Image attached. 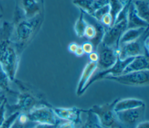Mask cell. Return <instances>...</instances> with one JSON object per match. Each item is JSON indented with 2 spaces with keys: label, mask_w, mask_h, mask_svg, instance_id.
Wrapping results in <instances>:
<instances>
[{
  "label": "cell",
  "mask_w": 149,
  "mask_h": 128,
  "mask_svg": "<svg viewBox=\"0 0 149 128\" xmlns=\"http://www.w3.org/2000/svg\"><path fill=\"white\" fill-rule=\"evenodd\" d=\"M108 3L110 8L109 13L112 17L113 24H114L116 18L123 8V3L120 0H105Z\"/></svg>",
  "instance_id": "cb8c5ba5"
},
{
  "label": "cell",
  "mask_w": 149,
  "mask_h": 128,
  "mask_svg": "<svg viewBox=\"0 0 149 128\" xmlns=\"http://www.w3.org/2000/svg\"><path fill=\"white\" fill-rule=\"evenodd\" d=\"M110 8L108 3H106L99 9H98L92 15L96 20L98 21H100L101 18L107 13H109Z\"/></svg>",
  "instance_id": "484cf974"
},
{
  "label": "cell",
  "mask_w": 149,
  "mask_h": 128,
  "mask_svg": "<svg viewBox=\"0 0 149 128\" xmlns=\"http://www.w3.org/2000/svg\"><path fill=\"white\" fill-rule=\"evenodd\" d=\"M88 58L90 62L97 63V61L98 60V55L96 51H93L88 54Z\"/></svg>",
  "instance_id": "d6a6232c"
},
{
  "label": "cell",
  "mask_w": 149,
  "mask_h": 128,
  "mask_svg": "<svg viewBox=\"0 0 149 128\" xmlns=\"http://www.w3.org/2000/svg\"><path fill=\"white\" fill-rule=\"evenodd\" d=\"M102 80H108L128 86H146L149 84V69L123 73L116 76H107Z\"/></svg>",
  "instance_id": "277c9868"
},
{
  "label": "cell",
  "mask_w": 149,
  "mask_h": 128,
  "mask_svg": "<svg viewBox=\"0 0 149 128\" xmlns=\"http://www.w3.org/2000/svg\"><path fill=\"white\" fill-rule=\"evenodd\" d=\"M52 109L58 118L61 120L72 122L76 126L82 123L81 115L85 111V109H82L76 106L70 108L53 106Z\"/></svg>",
  "instance_id": "4fadbf2b"
},
{
  "label": "cell",
  "mask_w": 149,
  "mask_h": 128,
  "mask_svg": "<svg viewBox=\"0 0 149 128\" xmlns=\"http://www.w3.org/2000/svg\"><path fill=\"white\" fill-rule=\"evenodd\" d=\"M98 55L97 69L104 70L111 67L115 64L118 58L119 48L115 49L111 47L100 44L95 51Z\"/></svg>",
  "instance_id": "30bf717a"
},
{
  "label": "cell",
  "mask_w": 149,
  "mask_h": 128,
  "mask_svg": "<svg viewBox=\"0 0 149 128\" xmlns=\"http://www.w3.org/2000/svg\"><path fill=\"white\" fill-rule=\"evenodd\" d=\"M36 124L37 123L31 121H29L26 123H22L16 118L10 128H33Z\"/></svg>",
  "instance_id": "83f0119b"
},
{
  "label": "cell",
  "mask_w": 149,
  "mask_h": 128,
  "mask_svg": "<svg viewBox=\"0 0 149 128\" xmlns=\"http://www.w3.org/2000/svg\"><path fill=\"white\" fill-rule=\"evenodd\" d=\"M100 22L107 29L111 27L113 25V22L112 17L109 13L105 15L100 20Z\"/></svg>",
  "instance_id": "f546056e"
},
{
  "label": "cell",
  "mask_w": 149,
  "mask_h": 128,
  "mask_svg": "<svg viewBox=\"0 0 149 128\" xmlns=\"http://www.w3.org/2000/svg\"><path fill=\"white\" fill-rule=\"evenodd\" d=\"M137 15L143 20L148 23L149 19V2L147 0L133 1Z\"/></svg>",
  "instance_id": "44dd1931"
},
{
  "label": "cell",
  "mask_w": 149,
  "mask_h": 128,
  "mask_svg": "<svg viewBox=\"0 0 149 128\" xmlns=\"http://www.w3.org/2000/svg\"><path fill=\"white\" fill-rule=\"evenodd\" d=\"M145 33L136 41L120 45L119 47L118 58L120 60H125L139 55H146L148 56V54H147L143 44V38Z\"/></svg>",
  "instance_id": "8fae6325"
},
{
  "label": "cell",
  "mask_w": 149,
  "mask_h": 128,
  "mask_svg": "<svg viewBox=\"0 0 149 128\" xmlns=\"http://www.w3.org/2000/svg\"><path fill=\"white\" fill-rule=\"evenodd\" d=\"M85 113L87 114L85 121L82 123L76 126V128H97L98 123V120L93 113L90 112L88 109H85Z\"/></svg>",
  "instance_id": "7402d4cb"
},
{
  "label": "cell",
  "mask_w": 149,
  "mask_h": 128,
  "mask_svg": "<svg viewBox=\"0 0 149 128\" xmlns=\"http://www.w3.org/2000/svg\"><path fill=\"white\" fill-rule=\"evenodd\" d=\"M126 29V20L113 24L111 27L106 29L101 44L115 49H118L121 35Z\"/></svg>",
  "instance_id": "9c48e42d"
},
{
  "label": "cell",
  "mask_w": 149,
  "mask_h": 128,
  "mask_svg": "<svg viewBox=\"0 0 149 128\" xmlns=\"http://www.w3.org/2000/svg\"><path fill=\"white\" fill-rule=\"evenodd\" d=\"M133 58H130L126 59L125 60H120L118 58L115 64L109 68L104 70H99L98 72L94 73L89 81L88 82L87 84L86 85L84 88V92L88 88V87L95 81L102 80V79L107 76H116L121 74L125 67L132 61Z\"/></svg>",
  "instance_id": "7c38bea8"
},
{
  "label": "cell",
  "mask_w": 149,
  "mask_h": 128,
  "mask_svg": "<svg viewBox=\"0 0 149 128\" xmlns=\"http://www.w3.org/2000/svg\"><path fill=\"white\" fill-rule=\"evenodd\" d=\"M127 29L140 27H148V23L141 19L136 13L133 2L128 10L127 18Z\"/></svg>",
  "instance_id": "ac0fdd59"
},
{
  "label": "cell",
  "mask_w": 149,
  "mask_h": 128,
  "mask_svg": "<svg viewBox=\"0 0 149 128\" xmlns=\"http://www.w3.org/2000/svg\"><path fill=\"white\" fill-rule=\"evenodd\" d=\"M148 65V56L146 55H139L132 59L125 67L122 74L148 70L149 69Z\"/></svg>",
  "instance_id": "e0dca14e"
},
{
  "label": "cell",
  "mask_w": 149,
  "mask_h": 128,
  "mask_svg": "<svg viewBox=\"0 0 149 128\" xmlns=\"http://www.w3.org/2000/svg\"><path fill=\"white\" fill-rule=\"evenodd\" d=\"M97 128H102L99 124L97 125Z\"/></svg>",
  "instance_id": "74e56055"
},
{
  "label": "cell",
  "mask_w": 149,
  "mask_h": 128,
  "mask_svg": "<svg viewBox=\"0 0 149 128\" xmlns=\"http://www.w3.org/2000/svg\"><path fill=\"white\" fill-rule=\"evenodd\" d=\"M6 99H3L0 104V126L6 119Z\"/></svg>",
  "instance_id": "4dcf8cb0"
},
{
  "label": "cell",
  "mask_w": 149,
  "mask_h": 128,
  "mask_svg": "<svg viewBox=\"0 0 149 128\" xmlns=\"http://www.w3.org/2000/svg\"><path fill=\"white\" fill-rule=\"evenodd\" d=\"M10 81H11L5 70L0 65V90L6 92H10Z\"/></svg>",
  "instance_id": "d4e9b609"
},
{
  "label": "cell",
  "mask_w": 149,
  "mask_h": 128,
  "mask_svg": "<svg viewBox=\"0 0 149 128\" xmlns=\"http://www.w3.org/2000/svg\"><path fill=\"white\" fill-rule=\"evenodd\" d=\"M81 46L83 48L84 54L88 55L90 53H91L92 52L95 51L94 46H93V44L90 41L84 42Z\"/></svg>",
  "instance_id": "1f68e13d"
},
{
  "label": "cell",
  "mask_w": 149,
  "mask_h": 128,
  "mask_svg": "<svg viewBox=\"0 0 149 128\" xmlns=\"http://www.w3.org/2000/svg\"><path fill=\"white\" fill-rule=\"evenodd\" d=\"M2 15H0V19L2 17Z\"/></svg>",
  "instance_id": "f35d334b"
},
{
  "label": "cell",
  "mask_w": 149,
  "mask_h": 128,
  "mask_svg": "<svg viewBox=\"0 0 149 128\" xmlns=\"http://www.w3.org/2000/svg\"><path fill=\"white\" fill-rule=\"evenodd\" d=\"M43 1H44V0H43Z\"/></svg>",
  "instance_id": "60d3db41"
},
{
  "label": "cell",
  "mask_w": 149,
  "mask_h": 128,
  "mask_svg": "<svg viewBox=\"0 0 149 128\" xmlns=\"http://www.w3.org/2000/svg\"><path fill=\"white\" fill-rule=\"evenodd\" d=\"M144 104H145L143 100L137 98H128L121 99H119L115 103L113 109L115 112H118L136 108Z\"/></svg>",
  "instance_id": "d6986e66"
},
{
  "label": "cell",
  "mask_w": 149,
  "mask_h": 128,
  "mask_svg": "<svg viewBox=\"0 0 149 128\" xmlns=\"http://www.w3.org/2000/svg\"><path fill=\"white\" fill-rule=\"evenodd\" d=\"M2 101H0V104H1V102H2Z\"/></svg>",
  "instance_id": "ab89813d"
},
{
  "label": "cell",
  "mask_w": 149,
  "mask_h": 128,
  "mask_svg": "<svg viewBox=\"0 0 149 128\" xmlns=\"http://www.w3.org/2000/svg\"><path fill=\"white\" fill-rule=\"evenodd\" d=\"M79 45L78 44H77L76 42H71L69 44L68 47V49L69 52L74 54L75 51L76 50V49H77V48L78 47Z\"/></svg>",
  "instance_id": "836d02e7"
},
{
  "label": "cell",
  "mask_w": 149,
  "mask_h": 128,
  "mask_svg": "<svg viewBox=\"0 0 149 128\" xmlns=\"http://www.w3.org/2000/svg\"><path fill=\"white\" fill-rule=\"evenodd\" d=\"M43 0H17L14 16L19 18H31L44 12Z\"/></svg>",
  "instance_id": "5b68a950"
},
{
  "label": "cell",
  "mask_w": 149,
  "mask_h": 128,
  "mask_svg": "<svg viewBox=\"0 0 149 128\" xmlns=\"http://www.w3.org/2000/svg\"><path fill=\"white\" fill-rule=\"evenodd\" d=\"M119 98L103 105H94L88 110L97 116L99 125L102 128H120L113 108Z\"/></svg>",
  "instance_id": "3957f363"
},
{
  "label": "cell",
  "mask_w": 149,
  "mask_h": 128,
  "mask_svg": "<svg viewBox=\"0 0 149 128\" xmlns=\"http://www.w3.org/2000/svg\"><path fill=\"white\" fill-rule=\"evenodd\" d=\"M19 113V112H14L10 114L8 118H6L5 121L0 126V128H10L13 123L17 118Z\"/></svg>",
  "instance_id": "4316f807"
},
{
  "label": "cell",
  "mask_w": 149,
  "mask_h": 128,
  "mask_svg": "<svg viewBox=\"0 0 149 128\" xmlns=\"http://www.w3.org/2000/svg\"><path fill=\"white\" fill-rule=\"evenodd\" d=\"M13 81L20 90L16 102L13 105L14 112L27 113L32 109L42 105L52 106L46 100L42 93L38 91L29 83L16 79Z\"/></svg>",
  "instance_id": "7a4b0ae2"
},
{
  "label": "cell",
  "mask_w": 149,
  "mask_h": 128,
  "mask_svg": "<svg viewBox=\"0 0 149 128\" xmlns=\"http://www.w3.org/2000/svg\"><path fill=\"white\" fill-rule=\"evenodd\" d=\"M52 107L42 105L32 109L27 113L29 120L36 123L55 125L59 119L55 115Z\"/></svg>",
  "instance_id": "ba28073f"
},
{
  "label": "cell",
  "mask_w": 149,
  "mask_h": 128,
  "mask_svg": "<svg viewBox=\"0 0 149 128\" xmlns=\"http://www.w3.org/2000/svg\"><path fill=\"white\" fill-rule=\"evenodd\" d=\"M55 125H48V124H41L37 123L33 128H55Z\"/></svg>",
  "instance_id": "e575fe53"
},
{
  "label": "cell",
  "mask_w": 149,
  "mask_h": 128,
  "mask_svg": "<svg viewBox=\"0 0 149 128\" xmlns=\"http://www.w3.org/2000/svg\"><path fill=\"white\" fill-rule=\"evenodd\" d=\"M74 54L76 56H77V57H81V56H82L84 55V51H83V48H82V47H81V45H79V46H78V47L77 48L76 50L75 51Z\"/></svg>",
  "instance_id": "d590c367"
},
{
  "label": "cell",
  "mask_w": 149,
  "mask_h": 128,
  "mask_svg": "<svg viewBox=\"0 0 149 128\" xmlns=\"http://www.w3.org/2000/svg\"><path fill=\"white\" fill-rule=\"evenodd\" d=\"M80 13L79 16L76 20L74 26V30L76 34V35L79 37H83L84 30L87 25V23L84 19V13L83 11L80 10Z\"/></svg>",
  "instance_id": "603a6c76"
},
{
  "label": "cell",
  "mask_w": 149,
  "mask_h": 128,
  "mask_svg": "<svg viewBox=\"0 0 149 128\" xmlns=\"http://www.w3.org/2000/svg\"><path fill=\"white\" fill-rule=\"evenodd\" d=\"M44 19V12L31 18L13 19L11 43L21 56L38 33Z\"/></svg>",
  "instance_id": "6da1fadb"
},
{
  "label": "cell",
  "mask_w": 149,
  "mask_h": 128,
  "mask_svg": "<svg viewBox=\"0 0 149 128\" xmlns=\"http://www.w3.org/2000/svg\"><path fill=\"white\" fill-rule=\"evenodd\" d=\"M136 128H149V122L148 120H144L140 122Z\"/></svg>",
  "instance_id": "8d00e7d4"
},
{
  "label": "cell",
  "mask_w": 149,
  "mask_h": 128,
  "mask_svg": "<svg viewBox=\"0 0 149 128\" xmlns=\"http://www.w3.org/2000/svg\"><path fill=\"white\" fill-rule=\"evenodd\" d=\"M148 30V27H140L126 29L121 35L119 47L122 44L136 41L140 38Z\"/></svg>",
  "instance_id": "ffe728a7"
},
{
  "label": "cell",
  "mask_w": 149,
  "mask_h": 128,
  "mask_svg": "<svg viewBox=\"0 0 149 128\" xmlns=\"http://www.w3.org/2000/svg\"><path fill=\"white\" fill-rule=\"evenodd\" d=\"M97 70V63L89 61L84 67L79 78L76 93L77 96H80L84 93V88L88 82Z\"/></svg>",
  "instance_id": "5bb4252c"
},
{
  "label": "cell",
  "mask_w": 149,
  "mask_h": 128,
  "mask_svg": "<svg viewBox=\"0 0 149 128\" xmlns=\"http://www.w3.org/2000/svg\"><path fill=\"white\" fill-rule=\"evenodd\" d=\"M146 112V105L141 106L116 112L120 128H136L144 121Z\"/></svg>",
  "instance_id": "52a82bcc"
},
{
  "label": "cell",
  "mask_w": 149,
  "mask_h": 128,
  "mask_svg": "<svg viewBox=\"0 0 149 128\" xmlns=\"http://www.w3.org/2000/svg\"><path fill=\"white\" fill-rule=\"evenodd\" d=\"M13 28L12 22L8 21H4L0 27V58L11 44L10 40Z\"/></svg>",
  "instance_id": "9a60e30c"
},
{
  "label": "cell",
  "mask_w": 149,
  "mask_h": 128,
  "mask_svg": "<svg viewBox=\"0 0 149 128\" xmlns=\"http://www.w3.org/2000/svg\"><path fill=\"white\" fill-rule=\"evenodd\" d=\"M72 2L80 10L91 16L98 9L107 3L105 0H73Z\"/></svg>",
  "instance_id": "2e32d148"
},
{
  "label": "cell",
  "mask_w": 149,
  "mask_h": 128,
  "mask_svg": "<svg viewBox=\"0 0 149 128\" xmlns=\"http://www.w3.org/2000/svg\"><path fill=\"white\" fill-rule=\"evenodd\" d=\"M76 124L72 122L59 119L55 128H76Z\"/></svg>",
  "instance_id": "f1b7e54d"
},
{
  "label": "cell",
  "mask_w": 149,
  "mask_h": 128,
  "mask_svg": "<svg viewBox=\"0 0 149 128\" xmlns=\"http://www.w3.org/2000/svg\"><path fill=\"white\" fill-rule=\"evenodd\" d=\"M20 56L11 43L0 58V65L11 81L16 79Z\"/></svg>",
  "instance_id": "8992f818"
}]
</instances>
